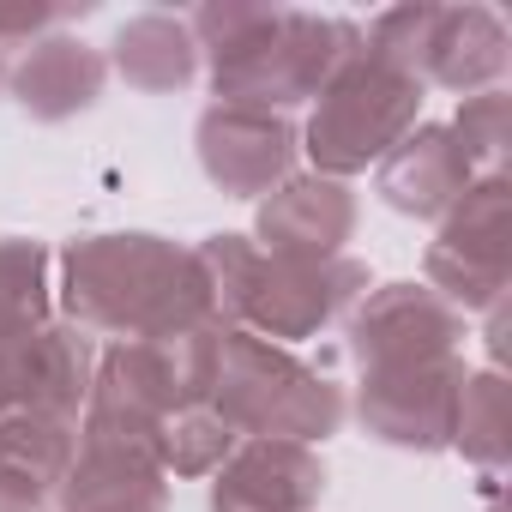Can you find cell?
Listing matches in <instances>:
<instances>
[{"label":"cell","instance_id":"6da1fadb","mask_svg":"<svg viewBox=\"0 0 512 512\" xmlns=\"http://www.w3.org/2000/svg\"><path fill=\"white\" fill-rule=\"evenodd\" d=\"M61 308L85 338H115V344L217 326L211 278L199 266V253L163 235H145V229L73 241Z\"/></svg>","mask_w":512,"mask_h":512},{"label":"cell","instance_id":"7a4b0ae2","mask_svg":"<svg viewBox=\"0 0 512 512\" xmlns=\"http://www.w3.org/2000/svg\"><path fill=\"white\" fill-rule=\"evenodd\" d=\"M187 31L211 55L217 103L266 109V115L320 97L332 73L362 55L356 25L296 7H199Z\"/></svg>","mask_w":512,"mask_h":512},{"label":"cell","instance_id":"3957f363","mask_svg":"<svg viewBox=\"0 0 512 512\" xmlns=\"http://www.w3.org/2000/svg\"><path fill=\"white\" fill-rule=\"evenodd\" d=\"M199 266L211 278L217 326L266 338V344L320 338L326 326H338L368 296V272L356 260L296 266V260H272V253L247 235H211L199 247Z\"/></svg>","mask_w":512,"mask_h":512},{"label":"cell","instance_id":"277c9868","mask_svg":"<svg viewBox=\"0 0 512 512\" xmlns=\"http://www.w3.org/2000/svg\"><path fill=\"white\" fill-rule=\"evenodd\" d=\"M217 350H223V326H193V332H163V338L115 344L97 362L85 428L127 434V440L151 446L157 422H169V416H181L193 404H211Z\"/></svg>","mask_w":512,"mask_h":512},{"label":"cell","instance_id":"5b68a950","mask_svg":"<svg viewBox=\"0 0 512 512\" xmlns=\"http://www.w3.org/2000/svg\"><path fill=\"white\" fill-rule=\"evenodd\" d=\"M211 410L241 440H296V446H314V440L344 428V392L326 374L302 368L290 350H278L266 338H247V332H223Z\"/></svg>","mask_w":512,"mask_h":512},{"label":"cell","instance_id":"8992f818","mask_svg":"<svg viewBox=\"0 0 512 512\" xmlns=\"http://www.w3.org/2000/svg\"><path fill=\"white\" fill-rule=\"evenodd\" d=\"M422 115V85L380 61V55H356L332 73V85L314 97V121H308V157L314 175H362L368 163H386Z\"/></svg>","mask_w":512,"mask_h":512},{"label":"cell","instance_id":"52a82bcc","mask_svg":"<svg viewBox=\"0 0 512 512\" xmlns=\"http://www.w3.org/2000/svg\"><path fill=\"white\" fill-rule=\"evenodd\" d=\"M380 61L404 67L416 85L494 91L506 73V25L488 7H398L368 37Z\"/></svg>","mask_w":512,"mask_h":512},{"label":"cell","instance_id":"ba28073f","mask_svg":"<svg viewBox=\"0 0 512 512\" xmlns=\"http://www.w3.org/2000/svg\"><path fill=\"white\" fill-rule=\"evenodd\" d=\"M512 223H506V181L482 175L446 217L440 235L428 247V290L440 302H452L458 314H482L500 308L506 296V266H512V247H506Z\"/></svg>","mask_w":512,"mask_h":512},{"label":"cell","instance_id":"9c48e42d","mask_svg":"<svg viewBox=\"0 0 512 512\" xmlns=\"http://www.w3.org/2000/svg\"><path fill=\"white\" fill-rule=\"evenodd\" d=\"M97 350L79 326H37L0 338V428L13 422H73L91 404Z\"/></svg>","mask_w":512,"mask_h":512},{"label":"cell","instance_id":"30bf717a","mask_svg":"<svg viewBox=\"0 0 512 512\" xmlns=\"http://www.w3.org/2000/svg\"><path fill=\"white\" fill-rule=\"evenodd\" d=\"M464 362L458 356H428V362H404V368H374L362 380V428L386 446L404 452H440L452 446V422H458V392H464Z\"/></svg>","mask_w":512,"mask_h":512},{"label":"cell","instance_id":"8fae6325","mask_svg":"<svg viewBox=\"0 0 512 512\" xmlns=\"http://www.w3.org/2000/svg\"><path fill=\"white\" fill-rule=\"evenodd\" d=\"M458 338H464V314L440 302L428 284H386L350 308V356L362 362V374L458 356Z\"/></svg>","mask_w":512,"mask_h":512},{"label":"cell","instance_id":"7c38bea8","mask_svg":"<svg viewBox=\"0 0 512 512\" xmlns=\"http://www.w3.org/2000/svg\"><path fill=\"white\" fill-rule=\"evenodd\" d=\"M199 163L235 199H266L296 175V127L266 109H229L211 103L199 115Z\"/></svg>","mask_w":512,"mask_h":512},{"label":"cell","instance_id":"4fadbf2b","mask_svg":"<svg viewBox=\"0 0 512 512\" xmlns=\"http://www.w3.org/2000/svg\"><path fill=\"white\" fill-rule=\"evenodd\" d=\"M356 235V193L332 175H290L278 193L260 199V241L272 260L326 266L344 260V241Z\"/></svg>","mask_w":512,"mask_h":512},{"label":"cell","instance_id":"5bb4252c","mask_svg":"<svg viewBox=\"0 0 512 512\" xmlns=\"http://www.w3.org/2000/svg\"><path fill=\"white\" fill-rule=\"evenodd\" d=\"M55 500L61 512H169V476L145 440L79 428V458Z\"/></svg>","mask_w":512,"mask_h":512},{"label":"cell","instance_id":"9a60e30c","mask_svg":"<svg viewBox=\"0 0 512 512\" xmlns=\"http://www.w3.org/2000/svg\"><path fill=\"white\" fill-rule=\"evenodd\" d=\"M326 494V464L296 440H241L217 482L211 512H314Z\"/></svg>","mask_w":512,"mask_h":512},{"label":"cell","instance_id":"2e32d148","mask_svg":"<svg viewBox=\"0 0 512 512\" xmlns=\"http://www.w3.org/2000/svg\"><path fill=\"white\" fill-rule=\"evenodd\" d=\"M470 187H476V169L464 163L452 127H416L380 163V199L404 217H422V223H440Z\"/></svg>","mask_w":512,"mask_h":512},{"label":"cell","instance_id":"e0dca14e","mask_svg":"<svg viewBox=\"0 0 512 512\" xmlns=\"http://www.w3.org/2000/svg\"><path fill=\"white\" fill-rule=\"evenodd\" d=\"M7 85H13V97H19V109L31 121H73L103 97L109 61L91 43H73V37L49 31V37H37L25 49V61L7 73Z\"/></svg>","mask_w":512,"mask_h":512},{"label":"cell","instance_id":"ac0fdd59","mask_svg":"<svg viewBox=\"0 0 512 512\" xmlns=\"http://www.w3.org/2000/svg\"><path fill=\"white\" fill-rule=\"evenodd\" d=\"M79 458L73 422H13L0 428V512H43Z\"/></svg>","mask_w":512,"mask_h":512},{"label":"cell","instance_id":"d6986e66","mask_svg":"<svg viewBox=\"0 0 512 512\" xmlns=\"http://www.w3.org/2000/svg\"><path fill=\"white\" fill-rule=\"evenodd\" d=\"M109 49H115L109 55L115 73L133 91H145V97L187 91L193 73H199V43H193L187 19H175V13H139V19H127Z\"/></svg>","mask_w":512,"mask_h":512},{"label":"cell","instance_id":"ffe728a7","mask_svg":"<svg viewBox=\"0 0 512 512\" xmlns=\"http://www.w3.org/2000/svg\"><path fill=\"white\" fill-rule=\"evenodd\" d=\"M235 446H241V434L211 404H193V410L157 422V434H151V458L163 476H217Z\"/></svg>","mask_w":512,"mask_h":512},{"label":"cell","instance_id":"44dd1931","mask_svg":"<svg viewBox=\"0 0 512 512\" xmlns=\"http://www.w3.org/2000/svg\"><path fill=\"white\" fill-rule=\"evenodd\" d=\"M49 326V253L37 241L0 235V338Z\"/></svg>","mask_w":512,"mask_h":512},{"label":"cell","instance_id":"7402d4cb","mask_svg":"<svg viewBox=\"0 0 512 512\" xmlns=\"http://www.w3.org/2000/svg\"><path fill=\"white\" fill-rule=\"evenodd\" d=\"M452 446L464 458H476L482 470L506 464V386L500 374H470L458 392V422H452Z\"/></svg>","mask_w":512,"mask_h":512},{"label":"cell","instance_id":"603a6c76","mask_svg":"<svg viewBox=\"0 0 512 512\" xmlns=\"http://www.w3.org/2000/svg\"><path fill=\"white\" fill-rule=\"evenodd\" d=\"M452 139H458V151H464L470 169L500 175V151H506V91H476V97L458 109Z\"/></svg>","mask_w":512,"mask_h":512},{"label":"cell","instance_id":"cb8c5ba5","mask_svg":"<svg viewBox=\"0 0 512 512\" xmlns=\"http://www.w3.org/2000/svg\"><path fill=\"white\" fill-rule=\"evenodd\" d=\"M0 85H7V61H0Z\"/></svg>","mask_w":512,"mask_h":512}]
</instances>
